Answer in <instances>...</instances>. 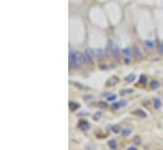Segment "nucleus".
I'll return each instance as SVG.
<instances>
[{"instance_id":"nucleus-1","label":"nucleus","mask_w":163,"mask_h":150,"mask_svg":"<svg viewBox=\"0 0 163 150\" xmlns=\"http://www.w3.org/2000/svg\"><path fill=\"white\" fill-rule=\"evenodd\" d=\"M83 62L87 64H92L94 63V52L91 49H86L85 54H83Z\"/></svg>"},{"instance_id":"nucleus-2","label":"nucleus","mask_w":163,"mask_h":150,"mask_svg":"<svg viewBox=\"0 0 163 150\" xmlns=\"http://www.w3.org/2000/svg\"><path fill=\"white\" fill-rule=\"evenodd\" d=\"M74 57H75V61H76L77 66L80 67V66L82 64V62H83V54L80 53V52H74Z\"/></svg>"},{"instance_id":"nucleus-3","label":"nucleus","mask_w":163,"mask_h":150,"mask_svg":"<svg viewBox=\"0 0 163 150\" xmlns=\"http://www.w3.org/2000/svg\"><path fill=\"white\" fill-rule=\"evenodd\" d=\"M70 67L71 68H78V66L75 61V57H74V52L70 53Z\"/></svg>"},{"instance_id":"nucleus-4","label":"nucleus","mask_w":163,"mask_h":150,"mask_svg":"<svg viewBox=\"0 0 163 150\" xmlns=\"http://www.w3.org/2000/svg\"><path fill=\"white\" fill-rule=\"evenodd\" d=\"M119 82V78L118 77H111L110 80H108V82H106V86H113V85H116V83Z\"/></svg>"},{"instance_id":"nucleus-5","label":"nucleus","mask_w":163,"mask_h":150,"mask_svg":"<svg viewBox=\"0 0 163 150\" xmlns=\"http://www.w3.org/2000/svg\"><path fill=\"white\" fill-rule=\"evenodd\" d=\"M132 51H133L134 57H135L137 59H140V58H142V54H140V52H139L138 47H133V48H132Z\"/></svg>"},{"instance_id":"nucleus-6","label":"nucleus","mask_w":163,"mask_h":150,"mask_svg":"<svg viewBox=\"0 0 163 150\" xmlns=\"http://www.w3.org/2000/svg\"><path fill=\"white\" fill-rule=\"evenodd\" d=\"M126 105V101H120V102H116L113 105V109L114 110H118V109H120V106H125Z\"/></svg>"},{"instance_id":"nucleus-7","label":"nucleus","mask_w":163,"mask_h":150,"mask_svg":"<svg viewBox=\"0 0 163 150\" xmlns=\"http://www.w3.org/2000/svg\"><path fill=\"white\" fill-rule=\"evenodd\" d=\"M133 114L137 115V116H140V117H145V116H147V114L142 110H135V111H133Z\"/></svg>"},{"instance_id":"nucleus-8","label":"nucleus","mask_w":163,"mask_h":150,"mask_svg":"<svg viewBox=\"0 0 163 150\" xmlns=\"http://www.w3.org/2000/svg\"><path fill=\"white\" fill-rule=\"evenodd\" d=\"M77 109H78V103H76V102H75V103H74V102H70V110H71V111H76Z\"/></svg>"},{"instance_id":"nucleus-9","label":"nucleus","mask_w":163,"mask_h":150,"mask_svg":"<svg viewBox=\"0 0 163 150\" xmlns=\"http://www.w3.org/2000/svg\"><path fill=\"white\" fill-rule=\"evenodd\" d=\"M80 126L82 130H89V124L86 123V121H81L80 123Z\"/></svg>"},{"instance_id":"nucleus-10","label":"nucleus","mask_w":163,"mask_h":150,"mask_svg":"<svg viewBox=\"0 0 163 150\" xmlns=\"http://www.w3.org/2000/svg\"><path fill=\"white\" fill-rule=\"evenodd\" d=\"M157 52H158L159 54H163V43L157 44Z\"/></svg>"},{"instance_id":"nucleus-11","label":"nucleus","mask_w":163,"mask_h":150,"mask_svg":"<svg viewBox=\"0 0 163 150\" xmlns=\"http://www.w3.org/2000/svg\"><path fill=\"white\" fill-rule=\"evenodd\" d=\"M154 107L156 109H159L161 107V101H159V98H154Z\"/></svg>"},{"instance_id":"nucleus-12","label":"nucleus","mask_w":163,"mask_h":150,"mask_svg":"<svg viewBox=\"0 0 163 150\" xmlns=\"http://www.w3.org/2000/svg\"><path fill=\"white\" fill-rule=\"evenodd\" d=\"M158 86H159V82H157V81H153L150 83V87L153 88V90H156V88H158Z\"/></svg>"},{"instance_id":"nucleus-13","label":"nucleus","mask_w":163,"mask_h":150,"mask_svg":"<svg viewBox=\"0 0 163 150\" xmlns=\"http://www.w3.org/2000/svg\"><path fill=\"white\" fill-rule=\"evenodd\" d=\"M130 52H132V49L126 48V49H124V51H123V54L126 55V57H130Z\"/></svg>"},{"instance_id":"nucleus-14","label":"nucleus","mask_w":163,"mask_h":150,"mask_svg":"<svg viewBox=\"0 0 163 150\" xmlns=\"http://www.w3.org/2000/svg\"><path fill=\"white\" fill-rule=\"evenodd\" d=\"M144 44L147 46V48L149 49V51H150V49H153V47H154V44L150 43V42H144Z\"/></svg>"},{"instance_id":"nucleus-15","label":"nucleus","mask_w":163,"mask_h":150,"mask_svg":"<svg viewBox=\"0 0 163 150\" xmlns=\"http://www.w3.org/2000/svg\"><path fill=\"white\" fill-rule=\"evenodd\" d=\"M134 78H135V76H134V75H129L125 78V81L126 82H132V81H134Z\"/></svg>"},{"instance_id":"nucleus-16","label":"nucleus","mask_w":163,"mask_h":150,"mask_svg":"<svg viewBox=\"0 0 163 150\" xmlns=\"http://www.w3.org/2000/svg\"><path fill=\"white\" fill-rule=\"evenodd\" d=\"M108 144H109V146H110L111 149H114V148L116 146V141H115V140H110Z\"/></svg>"},{"instance_id":"nucleus-17","label":"nucleus","mask_w":163,"mask_h":150,"mask_svg":"<svg viewBox=\"0 0 163 150\" xmlns=\"http://www.w3.org/2000/svg\"><path fill=\"white\" fill-rule=\"evenodd\" d=\"M121 134L124 135V136H128L129 134H130V129H125V130H123V131H121Z\"/></svg>"},{"instance_id":"nucleus-18","label":"nucleus","mask_w":163,"mask_h":150,"mask_svg":"<svg viewBox=\"0 0 163 150\" xmlns=\"http://www.w3.org/2000/svg\"><path fill=\"white\" fill-rule=\"evenodd\" d=\"M132 92H133V90H123L120 93H121L123 96H124V95H126V93H132Z\"/></svg>"},{"instance_id":"nucleus-19","label":"nucleus","mask_w":163,"mask_h":150,"mask_svg":"<svg viewBox=\"0 0 163 150\" xmlns=\"http://www.w3.org/2000/svg\"><path fill=\"white\" fill-rule=\"evenodd\" d=\"M115 98H116L115 95H110V96L108 97V101H115Z\"/></svg>"},{"instance_id":"nucleus-20","label":"nucleus","mask_w":163,"mask_h":150,"mask_svg":"<svg viewBox=\"0 0 163 150\" xmlns=\"http://www.w3.org/2000/svg\"><path fill=\"white\" fill-rule=\"evenodd\" d=\"M111 130H113V132H119L120 131L119 126H113V129H111Z\"/></svg>"},{"instance_id":"nucleus-21","label":"nucleus","mask_w":163,"mask_h":150,"mask_svg":"<svg viewBox=\"0 0 163 150\" xmlns=\"http://www.w3.org/2000/svg\"><path fill=\"white\" fill-rule=\"evenodd\" d=\"M126 150H137V148L135 146H130V148H128Z\"/></svg>"}]
</instances>
